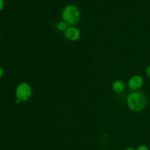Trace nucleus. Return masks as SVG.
Returning a JSON list of instances; mask_svg holds the SVG:
<instances>
[{
	"label": "nucleus",
	"mask_w": 150,
	"mask_h": 150,
	"mask_svg": "<svg viewBox=\"0 0 150 150\" xmlns=\"http://www.w3.org/2000/svg\"><path fill=\"white\" fill-rule=\"evenodd\" d=\"M126 103L129 109L133 112H142L146 108L147 98L143 92L134 91L128 94L126 98Z\"/></svg>",
	"instance_id": "nucleus-1"
},
{
	"label": "nucleus",
	"mask_w": 150,
	"mask_h": 150,
	"mask_svg": "<svg viewBox=\"0 0 150 150\" xmlns=\"http://www.w3.org/2000/svg\"><path fill=\"white\" fill-rule=\"evenodd\" d=\"M81 18V13L78 7L74 4H67L62 12V20L69 26H75L79 23Z\"/></svg>",
	"instance_id": "nucleus-2"
},
{
	"label": "nucleus",
	"mask_w": 150,
	"mask_h": 150,
	"mask_svg": "<svg viewBox=\"0 0 150 150\" xmlns=\"http://www.w3.org/2000/svg\"><path fill=\"white\" fill-rule=\"evenodd\" d=\"M33 89L30 83L28 82L23 81L16 86L15 95L16 99L19 100L21 103L26 102L32 96Z\"/></svg>",
	"instance_id": "nucleus-3"
},
{
	"label": "nucleus",
	"mask_w": 150,
	"mask_h": 150,
	"mask_svg": "<svg viewBox=\"0 0 150 150\" xmlns=\"http://www.w3.org/2000/svg\"><path fill=\"white\" fill-rule=\"evenodd\" d=\"M144 79L143 76L139 74L133 75L127 81L128 89H130L132 92L139 91L144 86Z\"/></svg>",
	"instance_id": "nucleus-4"
},
{
	"label": "nucleus",
	"mask_w": 150,
	"mask_h": 150,
	"mask_svg": "<svg viewBox=\"0 0 150 150\" xmlns=\"http://www.w3.org/2000/svg\"><path fill=\"white\" fill-rule=\"evenodd\" d=\"M64 35L67 40L71 42H76L81 37V32L80 29L75 26H69L64 31Z\"/></svg>",
	"instance_id": "nucleus-5"
},
{
	"label": "nucleus",
	"mask_w": 150,
	"mask_h": 150,
	"mask_svg": "<svg viewBox=\"0 0 150 150\" xmlns=\"http://www.w3.org/2000/svg\"><path fill=\"white\" fill-rule=\"evenodd\" d=\"M125 89L124 82L121 80H116L112 83V89L115 93H122Z\"/></svg>",
	"instance_id": "nucleus-6"
},
{
	"label": "nucleus",
	"mask_w": 150,
	"mask_h": 150,
	"mask_svg": "<svg viewBox=\"0 0 150 150\" xmlns=\"http://www.w3.org/2000/svg\"><path fill=\"white\" fill-rule=\"evenodd\" d=\"M68 26L69 25L62 20L61 21L58 22V23H57V25H56V27H57V30L62 32H64V31L67 29Z\"/></svg>",
	"instance_id": "nucleus-7"
},
{
	"label": "nucleus",
	"mask_w": 150,
	"mask_h": 150,
	"mask_svg": "<svg viewBox=\"0 0 150 150\" xmlns=\"http://www.w3.org/2000/svg\"><path fill=\"white\" fill-rule=\"evenodd\" d=\"M136 150H149V149L146 145H140L136 148Z\"/></svg>",
	"instance_id": "nucleus-8"
},
{
	"label": "nucleus",
	"mask_w": 150,
	"mask_h": 150,
	"mask_svg": "<svg viewBox=\"0 0 150 150\" xmlns=\"http://www.w3.org/2000/svg\"><path fill=\"white\" fill-rule=\"evenodd\" d=\"M145 72H146V76H147V77L150 79V64H149V65H147V67H146Z\"/></svg>",
	"instance_id": "nucleus-9"
},
{
	"label": "nucleus",
	"mask_w": 150,
	"mask_h": 150,
	"mask_svg": "<svg viewBox=\"0 0 150 150\" xmlns=\"http://www.w3.org/2000/svg\"><path fill=\"white\" fill-rule=\"evenodd\" d=\"M4 7V0H0V11L3 10Z\"/></svg>",
	"instance_id": "nucleus-10"
},
{
	"label": "nucleus",
	"mask_w": 150,
	"mask_h": 150,
	"mask_svg": "<svg viewBox=\"0 0 150 150\" xmlns=\"http://www.w3.org/2000/svg\"><path fill=\"white\" fill-rule=\"evenodd\" d=\"M3 75H4V70H3L2 67L0 66V79H1V78H2Z\"/></svg>",
	"instance_id": "nucleus-11"
},
{
	"label": "nucleus",
	"mask_w": 150,
	"mask_h": 150,
	"mask_svg": "<svg viewBox=\"0 0 150 150\" xmlns=\"http://www.w3.org/2000/svg\"><path fill=\"white\" fill-rule=\"evenodd\" d=\"M21 102L19 100L16 99V104H17V105H19V104H21Z\"/></svg>",
	"instance_id": "nucleus-12"
},
{
	"label": "nucleus",
	"mask_w": 150,
	"mask_h": 150,
	"mask_svg": "<svg viewBox=\"0 0 150 150\" xmlns=\"http://www.w3.org/2000/svg\"><path fill=\"white\" fill-rule=\"evenodd\" d=\"M124 150H136V149H134V148H133V147H127V148H125Z\"/></svg>",
	"instance_id": "nucleus-13"
}]
</instances>
